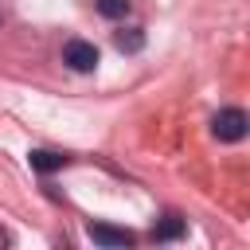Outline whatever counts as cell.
<instances>
[{
  "instance_id": "6da1fadb",
  "label": "cell",
  "mask_w": 250,
  "mask_h": 250,
  "mask_svg": "<svg viewBox=\"0 0 250 250\" xmlns=\"http://www.w3.org/2000/svg\"><path fill=\"white\" fill-rule=\"evenodd\" d=\"M246 129H250V117L242 113V109H219L215 117H211V133H215V141H223V145H234V141H242L246 137Z\"/></svg>"
},
{
  "instance_id": "7a4b0ae2",
  "label": "cell",
  "mask_w": 250,
  "mask_h": 250,
  "mask_svg": "<svg viewBox=\"0 0 250 250\" xmlns=\"http://www.w3.org/2000/svg\"><path fill=\"white\" fill-rule=\"evenodd\" d=\"M62 62H66L70 70L86 74V70L98 66V47L86 43V39H66V47H62Z\"/></svg>"
},
{
  "instance_id": "3957f363",
  "label": "cell",
  "mask_w": 250,
  "mask_h": 250,
  "mask_svg": "<svg viewBox=\"0 0 250 250\" xmlns=\"http://www.w3.org/2000/svg\"><path fill=\"white\" fill-rule=\"evenodd\" d=\"M86 234H90L98 246H133V234L121 230V227H109V223H90Z\"/></svg>"
},
{
  "instance_id": "277c9868",
  "label": "cell",
  "mask_w": 250,
  "mask_h": 250,
  "mask_svg": "<svg viewBox=\"0 0 250 250\" xmlns=\"http://www.w3.org/2000/svg\"><path fill=\"white\" fill-rule=\"evenodd\" d=\"M66 160H70V156H62V152H51V148H31V152H27V164H31L35 172H43V176H47V172H59Z\"/></svg>"
},
{
  "instance_id": "5b68a950",
  "label": "cell",
  "mask_w": 250,
  "mask_h": 250,
  "mask_svg": "<svg viewBox=\"0 0 250 250\" xmlns=\"http://www.w3.org/2000/svg\"><path fill=\"white\" fill-rule=\"evenodd\" d=\"M184 230H188V223H184L180 215H164V223L152 227V242H172V238H180Z\"/></svg>"
},
{
  "instance_id": "8992f818",
  "label": "cell",
  "mask_w": 250,
  "mask_h": 250,
  "mask_svg": "<svg viewBox=\"0 0 250 250\" xmlns=\"http://www.w3.org/2000/svg\"><path fill=\"white\" fill-rule=\"evenodd\" d=\"M113 43H117L121 55H137V51L145 47V31H141V27H125V31L113 35Z\"/></svg>"
},
{
  "instance_id": "52a82bcc",
  "label": "cell",
  "mask_w": 250,
  "mask_h": 250,
  "mask_svg": "<svg viewBox=\"0 0 250 250\" xmlns=\"http://www.w3.org/2000/svg\"><path fill=\"white\" fill-rule=\"evenodd\" d=\"M94 8H98V16H105V20H121V16L129 12V0H94Z\"/></svg>"
},
{
  "instance_id": "ba28073f",
  "label": "cell",
  "mask_w": 250,
  "mask_h": 250,
  "mask_svg": "<svg viewBox=\"0 0 250 250\" xmlns=\"http://www.w3.org/2000/svg\"><path fill=\"white\" fill-rule=\"evenodd\" d=\"M0 246H8V230H0Z\"/></svg>"
}]
</instances>
